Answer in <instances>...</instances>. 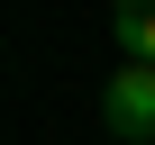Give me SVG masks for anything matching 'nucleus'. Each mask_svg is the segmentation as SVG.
<instances>
[{"label": "nucleus", "instance_id": "f03ea898", "mask_svg": "<svg viewBox=\"0 0 155 145\" xmlns=\"http://www.w3.org/2000/svg\"><path fill=\"white\" fill-rule=\"evenodd\" d=\"M110 36L128 63H155V0H110Z\"/></svg>", "mask_w": 155, "mask_h": 145}, {"label": "nucleus", "instance_id": "f257e3e1", "mask_svg": "<svg viewBox=\"0 0 155 145\" xmlns=\"http://www.w3.org/2000/svg\"><path fill=\"white\" fill-rule=\"evenodd\" d=\"M101 127L119 145H155V63H119L101 91Z\"/></svg>", "mask_w": 155, "mask_h": 145}]
</instances>
